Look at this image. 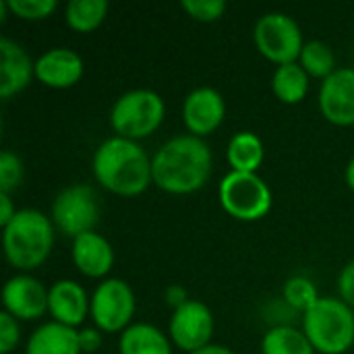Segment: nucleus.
Masks as SVG:
<instances>
[{
	"label": "nucleus",
	"mask_w": 354,
	"mask_h": 354,
	"mask_svg": "<svg viewBox=\"0 0 354 354\" xmlns=\"http://www.w3.org/2000/svg\"><path fill=\"white\" fill-rule=\"evenodd\" d=\"M212 166V149L201 137L178 135L168 139L151 158L153 185L172 195H189L205 187Z\"/></svg>",
	"instance_id": "obj_1"
},
{
	"label": "nucleus",
	"mask_w": 354,
	"mask_h": 354,
	"mask_svg": "<svg viewBox=\"0 0 354 354\" xmlns=\"http://www.w3.org/2000/svg\"><path fill=\"white\" fill-rule=\"evenodd\" d=\"M93 176L110 193L120 197L141 195L153 185L151 160L139 141L124 137L106 139L93 153Z\"/></svg>",
	"instance_id": "obj_2"
},
{
	"label": "nucleus",
	"mask_w": 354,
	"mask_h": 354,
	"mask_svg": "<svg viewBox=\"0 0 354 354\" xmlns=\"http://www.w3.org/2000/svg\"><path fill=\"white\" fill-rule=\"evenodd\" d=\"M54 224L52 218L39 209H19L15 218L2 228V249L6 261L27 274L37 270L52 251Z\"/></svg>",
	"instance_id": "obj_3"
},
{
	"label": "nucleus",
	"mask_w": 354,
	"mask_h": 354,
	"mask_svg": "<svg viewBox=\"0 0 354 354\" xmlns=\"http://www.w3.org/2000/svg\"><path fill=\"white\" fill-rule=\"evenodd\" d=\"M303 332L315 353H348L354 344V309L342 299L322 297L303 315Z\"/></svg>",
	"instance_id": "obj_4"
},
{
	"label": "nucleus",
	"mask_w": 354,
	"mask_h": 354,
	"mask_svg": "<svg viewBox=\"0 0 354 354\" xmlns=\"http://www.w3.org/2000/svg\"><path fill=\"white\" fill-rule=\"evenodd\" d=\"M166 116V104L160 93L151 89H131L122 93L112 110L110 124L116 137L139 141L160 129Z\"/></svg>",
	"instance_id": "obj_5"
},
{
	"label": "nucleus",
	"mask_w": 354,
	"mask_h": 354,
	"mask_svg": "<svg viewBox=\"0 0 354 354\" xmlns=\"http://www.w3.org/2000/svg\"><path fill=\"white\" fill-rule=\"evenodd\" d=\"M220 203L228 216L257 222L272 209V191L259 174L230 170L220 183Z\"/></svg>",
	"instance_id": "obj_6"
},
{
	"label": "nucleus",
	"mask_w": 354,
	"mask_h": 354,
	"mask_svg": "<svg viewBox=\"0 0 354 354\" xmlns=\"http://www.w3.org/2000/svg\"><path fill=\"white\" fill-rule=\"evenodd\" d=\"M255 46L261 56L280 64L299 62L305 48L299 23L286 12H268L255 23Z\"/></svg>",
	"instance_id": "obj_7"
},
{
	"label": "nucleus",
	"mask_w": 354,
	"mask_h": 354,
	"mask_svg": "<svg viewBox=\"0 0 354 354\" xmlns=\"http://www.w3.org/2000/svg\"><path fill=\"white\" fill-rule=\"evenodd\" d=\"M135 309L137 301L129 282L120 278H108L93 290L89 315L100 332L122 334L131 326Z\"/></svg>",
	"instance_id": "obj_8"
},
{
	"label": "nucleus",
	"mask_w": 354,
	"mask_h": 354,
	"mask_svg": "<svg viewBox=\"0 0 354 354\" xmlns=\"http://www.w3.org/2000/svg\"><path fill=\"white\" fill-rule=\"evenodd\" d=\"M100 220L95 191L89 185H73L62 189L52 203V224L66 236L91 232Z\"/></svg>",
	"instance_id": "obj_9"
},
{
	"label": "nucleus",
	"mask_w": 354,
	"mask_h": 354,
	"mask_svg": "<svg viewBox=\"0 0 354 354\" xmlns=\"http://www.w3.org/2000/svg\"><path fill=\"white\" fill-rule=\"evenodd\" d=\"M214 328L216 322L212 309L201 301H189L172 311L168 334L176 348L191 354L212 344Z\"/></svg>",
	"instance_id": "obj_10"
},
{
	"label": "nucleus",
	"mask_w": 354,
	"mask_h": 354,
	"mask_svg": "<svg viewBox=\"0 0 354 354\" xmlns=\"http://www.w3.org/2000/svg\"><path fill=\"white\" fill-rule=\"evenodd\" d=\"M50 290L29 274H17L2 288L4 311L19 322H35L48 313Z\"/></svg>",
	"instance_id": "obj_11"
},
{
	"label": "nucleus",
	"mask_w": 354,
	"mask_h": 354,
	"mask_svg": "<svg viewBox=\"0 0 354 354\" xmlns=\"http://www.w3.org/2000/svg\"><path fill=\"white\" fill-rule=\"evenodd\" d=\"M319 110L336 127L354 124V68H336L319 89Z\"/></svg>",
	"instance_id": "obj_12"
},
{
	"label": "nucleus",
	"mask_w": 354,
	"mask_h": 354,
	"mask_svg": "<svg viewBox=\"0 0 354 354\" xmlns=\"http://www.w3.org/2000/svg\"><path fill=\"white\" fill-rule=\"evenodd\" d=\"M226 116V104L220 91L214 87H197L183 102V120L191 135H212Z\"/></svg>",
	"instance_id": "obj_13"
},
{
	"label": "nucleus",
	"mask_w": 354,
	"mask_h": 354,
	"mask_svg": "<svg viewBox=\"0 0 354 354\" xmlns=\"http://www.w3.org/2000/svg\"><path fill=\"white\" fill-rule=\"evenodd\" d=\"M85 73L83 58L71 48H50L35 60V79L52 89H68Z\"/></svg>",
	"instance_id": "obj_14"
},
{
	"label": "nucleus",
	"mask_w": 354,
	"mask_h": 354,
	"mask_svg": "<svg viewBox=\"0 0 354 354\" xmlns=\"http://www.w3.org/2000/svg\"><path fill=\"white\" fill-rule=\"evenodd\" d=\"M91 307V299L85 288L75 280H58L50 286L48 295V313L56 324L79 328Z\"/></svg>",
	"instance_id": "obj_15"
},
{
	"label": "nucleus",
	"mask_w": 354,
	"mask_h": 354,
	"mask_svg": "<svg viewBox=\"0 0 354 354\" xmlns=\"http://www.w3.org/2000/svg\"><path fill=\"white\" fill-rule=\"evenodd\" d=\"M0 97L10 100L21 93L35 77V62L12 39H0Z\"/></svg>",
	"instance_id": "obj_16"
},
{
	"label": "nucleus",
	"mask_w": 354,
	"mask_h": 354,
	"mask_svg": "<svg viewBox=\"0 0 354 354\" xmlns=\"http://www.w3.org/2000/svg\"><path fill=\"white\" fill-rule=\"evenodd\" d=\"M73 263L87 278H104L114 266V249L95 230L79 234L73 239Z\"/></svg>",
	"instance_id": "obj_17"
},
{
	"label": "nucleus",
	"mask_w": 354,
	"mask_h": 354,
	"mask_svg": "<svg viewBox=\"0 0 354 354\" xmlns=\"http://www.w3.org/2000/svg\"><path fill=\"white\" fill-rule=\"evenodd\" d=\"M79 330L48 322L39 326L27 340L25 354H81Z\"/></svg>",
	"instance_id": "obj_18"
},
{
	"label": "nucleus",
	"mask_w": 354,
	"mask_h": 354,
	"mask_svg": "<svg viewBox=\"0 0 354 354\" xmlns=\"http://www.w3.org/2000/svg\"><path fill=\"white\" fill-rule=\"evenodd\" d=\"M120 354H172V340L151 324H131L118 340Z\"/></svg>",
	"instance_id": "obj_19"
},
{
	"label": "nucleus",
	"mask_w": 354,
	"mask_h": 354,
	"mask_svg": "<svg viewBox=\"0 0 354 354\" xmlns=\"http://www.w3.org/2000/svg\"><path fill=\"white\" fill-rule=\"evenodd\" d=\"M263 158H266L263 141L251 131H241L228 141L226 160L234 172L257 174L259 166L263 164Z\"/></svg>",
	"instance_id": "obj_20"
},
{
	"label": "nucleus",
	"mask_w": 354,
	"mask_h": 354,
	"mask_svg": "<svg viewBox=\"0 0 354 354\" xmlns=\"http://www.w3.org/2000/svg\"><path fill=\"white\" fill-rule=\"evenodd\" d=\"M274 95L284 104H301L309 93V75L299 62L280 64L272 77Z\"/></svg>",
	"instance_id": "obj_21"
},
{
	"label": "nucleus",
	"mask_w": 354,
	"mask_h": 354,
	"mask_svg": "<svg viewBox=\"0 0 354 354\" xmlns=\"http://www.w3.org/2000/svg\"><path fill=\"white\" fill-rule=\"evenodd\" d=\"M261 354H315L303 330L295 326L270 328L261 340Z\"/></svg>",
	"instance_id": "obj_22"
},
{
	"label": "nucleus",
	"mask_w": 354,
	"mask_h": 354,
	"mask_svg": "<svg viewBox=\"0 0 354 354\" xmlns=\"http://www.w3.org/2000/svg\"><path fill=\"white\" fill-rule=\"evenodd\" d=\"M108 8L106 0H71L64 8V19L71 29L89 33L104 23Z\"/></svg>",
	"instance_id": "obj_23"
},
{
	"label": "nucleus",
	"mask_w": 354,
	"mask_h": 354,
	"mask_svg": "<svg viewBox=\"0 0 354 354\" xmlns=\"http://www.w3.org/2000/svg\"><path fill=\"white\" fill-rule=\"evenodd\" d=\"M299 64L307 71L309 77L326 81L336 71V56L326 41L313 39V41L305 44L301 58H299Z\"/></svg>",
	"instance_id": "obj_24"
},
{
	"label": "nucleus",
	"mask_w": 354,
	"mask_h": 354,
	"mask_svg": "<svg viewBox=\"0 0 354 354\" xmlns=\"http://www.w3.org/2000/svg\"><path fill=\"white\" fill-rule=\"evenodd\" d=\"M282 299L301 315H305L322 297L317 292V286L313 284V280H309L307 276H292L286 280L284 288H282Z\"/></svg>",
	"instance_id": "obj_25"
},
{
	"label": "nucleus",
	"mask_w": 354,
	"mask_h": 354,
	"mask_svg": "<svg viewBox=\"0 0 354 354\" xmlns=\"http://www.w3.org/2000/svg\"><path fill=\"white\" fill-rule=\"evenodd\" d=\"M8 10L23 21H41L50 17L58 2L56 0H6Z\"/></svg>",
	"instance_id": "obj_26"
},
{
	"label": "nucleus",
	"mask_w": 354,
	"mask_h": 354,
	"mask_svg": "<svg viewBox=\"0 0 354 354\" xmlns=\"http://www.w3.org/2000/svg\"><path fill=\"white\" fill-rule=\"evenodd\" d=\"M23 183V162L12 151L0 153V193L10 195Z\"/></svg>",
	"instance_id": "obj_27"
},
{
	"label": "nucleus",
	"mask_w": 354,
	"mask_h": 354,
	"mask_svg": "<svg viewBox=\"0 0 354 354\" xmlns=\"http://www.w3.org/2000/svg\"><path fill=\"white\" fill-rule=\"evenodd\" d=\"M180 8L199 23H214L226 12L224 0H183Z\"/></svg>",
	"instance_id": "obj_28"
},
{
	"label": "nucleus",
	"mask_w": 354,
	"mask_h": 354,
	"mask_svg": "<svg viewBox=\"0 0 354 354\" xmlns=\"http://www.w3.org/2000/svg\"><path fill=\"white\" fill-rule=\"evenodd\" d=\"M266 319L272 324V328H282V326H295L297 317L303 319V315L299 311H295L282 297L278 301H272L268 307H266Z\"/></svg>",
	"instance_id": "obj_29"
},
{
	"label": "nucleus",
	"mask_w": 354,
	"mask_h": 354,
	"mask_svg": "<svg viewBox=\"0 0 354 354\" xmlns=\"http://www.w3.org/2000/svg\"><path fill=\"white\" fill-rule=\"evenodd\" d=\"M19 338H21L19 319H15L6 311H2L0 313V354L12 353L15 346L19 344Z\"/></svg>",
	"instance_id": "obj_30"
},
{
	"label": "nucleus",
	"mask_w": 354,
	"mask_h": 354,
	"mask_svg": "<svg viewBox=\"0 0 354 354\" xmlns=\"http://www.w3.org/2000/svg\"><path fill=\"white\" fill-rule=\"evenodd\" d=\"M338 292L340 299L354 309V259L344 266V270L340 272L338 278Z\"/></svg>",
	"instance_id": "obj_31"
},
{
	"label": "nucleus",
	"mask_w": 354,
	"mask_h": 354,
	"mask_svg": "<svg viewBox=\"0 0 354 354\" xmlns=\"http://www.w3.org/2000/svg\"><path fill=\"white\" fill-rule=\"evenodd\" d=\"M79 344L81 351L87 354H93L102 346V332L97 328H83L79 330Z\"/></svg>",
	"instance_id": "obj_32"
},
{
	"label": "nucleus",
	"mask_w": 354,
	"mask_h": 354,
	"mask_svg": "<svg viewBox=\"0 0 354 354\" xmlns=\"http://www.w3.org/2000/svg\"><path fill=\"white\" fill-rule=\"evenodd\" d=\"M164 299H166V303L172 307V311H174V309H178V307H183L185 303H189V301H191V299L187 297V290H185L183 286H178V284L168 286V288H166V292H164Z\"/></svg>",
	"instance_id": "obj_33"
},
{
	"label": "nucleus",
	"mask_w": 354,
	"mask_h": 354,
	"mask_svg": "<svg viewBox=\"0 0 354 354\" xmlns=\"http://www.w3.org/2000/svg\"><path fill=\"white\" fill-rule=\"evenodd\" d=\"M17 212H19V209H15L10 195L0 193V226H2V228H4L12 218H15V214H17Z\"/></svg>",
	"instance_id": "obj_34"
},
{
	"label": "nucleus",
	"mask_w": 354,
	"mask_h": 354,
	"mask_svg": "<svg viewBox=\"0 0 354 354\" xmlns=\"http://www.w3.org/2000/svg\"><path fill=\"white\" fill-rule=\"evenodd\" d=\"M191 354H234L230 348H226V346H222V344H209V346H205V348H201V351H197V353H191Z\"/></svg>",
	"instance_id": "obj_35"
},
{
	"label": "nucleus",
	"mask_w": 354,
	"mask_h": 354,
	"mask_svg": "<svg viewBox=\"0 0 354 354\" xmlns=\"http://www.w3.org/2000/svg\"><path fill=\"white\" fill-rule=\"evenodd\" d=\"M344 176H346V185H348V187L354 191V158L348 162V166H346V174H344Z\"/></svg>",
	"instance_id": "obj_36"
}]
</instances>
